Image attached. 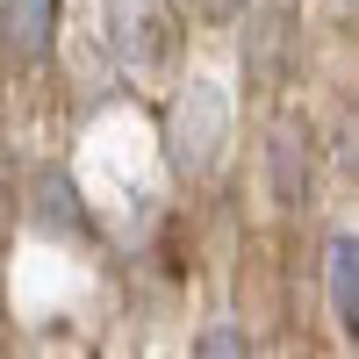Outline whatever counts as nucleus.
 Instances as JSON below:
<instances>
[{
    "label": "nucleus",
    "instance_id": "obj_5",
    "mask_svg": "<svg viewBox=\"0 0 359 359\" xmlns=\"http://www.w3.org/2000/svg\"><path fill=\"white\" fill-rule=\"evenodd\" d=\"M29 223L43 237H86V201H79L65 165H36V180H29Z\"/></svg>",
    "mask_w": 359,
    "mask_h": 359
},
{
    "label": "nucleus",
    "instance_id": "obj_7",
    "mask_svg": "<svg viewBox=\"0 0 359 359\" xmlns=\"http://www.w3.org/2000/svg\"><path fill=\"white\" fill-rule=\"evenodd\" d=\"M0 29L15 65H43L57 43V0H0Z\"/></svg>",
    "mask_w": 359,
    "mask_h": 359
},
{
    "label": "nucleus",
    "instance_id": "obj_4",
    "mask_svg": "<svg viewBox=\"0 0 359 359\" xmlns=\"http://www.w3.org/2000/svg\"><path fill=\"white\" fill-rule=\"evenodd\" d=\"M294 57H302L294 8H280V0L252 8L245 15V79L252 86H280V79H294Z\"/></svg>",
    "mask_w": 359,
    "mask_h": 359
},
{
    "label": "nucleus",
    "instance_id": "obj_2",
    "mask_svg": "<svg viewBox=\"0 0 359 359\" xmlns=\"http://www.w3.org/2000/svg\"><path fill=\"white\" fill-rule=\"evenodd\" d=\"M108 43L130 72H165L172 50H180L172 0H108Z\"/></svg>",
    "mask_w": 359,
    "mask_h": 359
},
{
    "label": "nucleus",
    "instance_id": "obj_1",
    "mask_svg": "<svg viewBox=\"0 0 359 359\" xmlns=\"http://www.w3.org/2000/svg\"><path fill=\"white\" fill-rule=\"evenodd\" d=\"M230 144V94L216 79H187L165 108V158L180 180H208Z\"/></svg>",
    "mask_w": 359,
    "mask_h": 359
},
{
    "label": "nucleus",
    "instance_id": "obj_8",
    "mask_svg": "<svg viewBox=\"0 0 359 359\" xmlns=\"http://www.w3.org/2000/svg\"><path fill=\"white\" fill-rule=\"evenodd\" d=\"M187 359H252V345H245V331H237V323H208Z\"/></svg>",
    "mask_w": 359,
    "mask_h": 359
},
{
    "label": "nucleus",
    "instance_id": "obj_9",
    "mask_svg": "<svg viewBox=\"0 0 359 359\" xmlns=\"http://www.w3.org/2000/svg\"><path fill=\"white\" fill-rule=\"evenodd\" d=\"M331 158H338V172H352V180H359V108H345V115H338V130H331Z\"/></svg>",
    "mask_w": 359,
    "mask_h": 359
},
{
    "label": "nucleus",
    "instance_id": "obj_11",
    "mask_svg": "<svg viewBox=\"0 0 359 359\" xmlns=\"http://www.w3.org/2000/svg\"><path fill=\"white\" fill-rule=\"evenodd\" d=\"M0 57H8V29H0Z\"/></svg>",
    "mask_w": 359,
    "mask_h": 359
},
{
    "label": "nucleus",
    "instance_id": "obj_10",
    "mask_svg": "<svg viewBox=\"0 0 359 359\" xmlns=\"http://www.w3.org/2000/svg\"><path fill=\"white\" fill-rule=\"evenodd\" d=\"M194 8H201V15H208V22H230V15H237V8H245V0H194Z\"/></svg>",
    "mask_w": 359,
    "mask_h": 359
},
{
    "label": "nucleus",
    "instance_id": "obj_6",
    "mask_svg": "<svg viewBox=\"0 0 359 359\" xmlns=\"http://www.w3.org/2000/svg\"><path fill=\"white\" fill-rule=\"evenodd\" d=\"M323 294H331L338 331L359 345V230H338L331 245H323Z\"/></svg>",
    "mask_w": 359,
    "mask_h": 359
},
{
    "label": "nucleus",
    "instance_id": "obj_3",
    "mask_svg": "<svg viewBox=\"0 0 359 359\" xmlns=\"http://www.w3.org/2000/svg\"><path fill=\"white\" fill-rule=\"evenodd\" d=\"M259 158H266V194H273V208H287V216L309 208V194H316V137H309L302 115H273Z\"/></svg>",
    "mask_w": 359,
    "mask_h": 359
}]
</instances>
